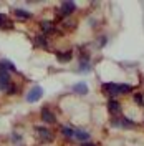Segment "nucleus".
Segmentation results:
<instances>
[{
  "label": "nucleus",
  "instance_id": "obj_10",
  "mask_svg": "<svg viewBox=\"0 0 144 146\" xmlns=\"http://www.w3.org/2000/svg\"><path fill=\"white\" fill-rule=\"evenodd\" d=\"M55 56H56V60H58L60 63H68V62L73 58V53L71 52H65V53L63 52H56Z\"/></svg>",
  "mask_w": 144,
  "mask_h": 146
},
{
  "label": "nucleus",
  "instance_id": "obj_22",
  "mask_svg": "<svg viewBox=\"0 0 144 146\" xmlns=\"http://www.w3.org/2000/svg\"><path fill=\"white\" fill-rule=\"evenodd\" d=\"M80 146H96L94 143H91V141H86V143H81Z\"/></svg>",
  "mask_w": 144,
  "mask_h": 146
},
{
  "label": "nucleus",
  "instance_id": "obj_5",
  "mask_svg": "<svg viewBox=\"0 0 144 146\" xmlns=\"http://www.w3.org/2000/svg\"><path fill=\"white\" fill-rule=\"evenodd\" d=\"M103 91L109 95V96H118L119 95V85L118 83H104L103 85Z\"/></svg>",
  "mask_w": 144,
  "mask_h": 146
},
{
  "label": "nucleus",
  "instance_id": "obj_2",
  "mask_svg": "<svg viewBox=\"0 0 144 146\" xmlns=\"http://www.w3.org/2000/svg\"><path fill=\"white\" fill-rule=\"evenodd\" d=\"M75 12H76V3H75L73 0H65V2H61V7H60V13H61V15L70 17Z\"/></svg>",
  "mask_w": 144,
  "mask_h": 146
},
{
  "label": "nucleus",
  "instance_id": "obj_16",
  "mask_svg": "<svg viewBox=\"0 0 144 146\" xmlns=\"http://www.w3.org/2000/svg\"><path fill=\"white\" fill-rule=\"evenodd\" d=\"M133 91V86L131 85H126V83H119V95H127Z\"/></svg>",
  "mask_w": 144,
  "mask_h": 146
},
{
  "label": "nucleus",
  "instance_id": "obj_11",
  "mask_svg": "<svg viewBox=\"0 0 144 146\" xmlns=\"http://www.w3.org/2000/svg\"><path fill=\"white\" fill-rule=\"evenodd\" d=\"M13 15L17 18H22V20H28V18H32V12H28L25 9H13Z\"/></svg>",
  "mask_w": 144,
  "mask_h": 146
},
{
  "label": "nucleus",
  "instance_id": "obj_20",
  "mask_svg": "<svg viewBox=\"0 0 144 146\" xmlns=\"http://www.w3.org/2000/svg\"><path fill=\"white\" fill-rule=\"evenodd\" d=\"M106 45H108V36H99V46L103 48Z\"/></svg>",
  "mask_w": 144,
  "mask_h": 146
},
{
  "label": "nucleus",
  "instance_id": "obj_18",
  "mask_svg": "<svg viewBox=\"0 0 144 146\" xmlns=\"http://www.w3.org/2000/svg\"><path fill=\"white\" fill-rule=\"evenodd\" d=\"M36 43H38L40 46H43V48H45V46H46V38H45V35H38V36H36Z\"/></svg>",
  "mask_w": 144,
  "mask_h": 146
},
{
  "label": "nucleus",
  "instance_id": "obj_17",
  "mask_svg": "<svg viewBox=\"0 0 144 146\" xmlns=\"http://www.w3.org/2000/svg\"><path fill=\"white\" fill-rule=\"evenodd\" d=\"M61 135L65 138H75V129H71L70 126H63L61 128Z\"/></svg>",
  "mask_w": 144,
  "mask_h": 146
},
{
  "label": "nucleus",
  "instance_id": "obj_14",
  "mask_svg": "<svg viewBox=\"0 0 144 146\" xmlns=\"http://www.w3.org/2000/svg\"><path fill=\"white\" fill-rule=\"evenodd\" d=\"M0 28H5V30L13 28V23H10V20L7 18L5 13H0Z\"/></svg>",
  "mask_w": 144,
  "mask_h": 146
},
{
  "label": "nucleus",
  "instance_id": "obj_8",
  "mask_svg": "<svg viewBox=\"0 0 144 146\" xmlns=\"http://www.w3.org/2000/svg\"><path fill=\"white\" fill-rule=\"evenodd\" d=\"M91 138V133L86 129H75V139H78L81 143H86Z\"/></svg>",
  "mask_w": 144,
  "mask_h": 146
},
{
  "label": "nucleus",
  "instance_id": "obj_21",
  "mask_svg": "<svg viewBox=\"0 0 144 146\" xmlns=\"http://www.w3.org/2000/svg\"><path fill=\"white\" fill-rule=\"evenodd\" d=\"M5 93H7V95H15V93H17V86H15V85H10L9 90L5 91Z\"/></svg>",
  "mask_w": 144,
  "mask_h": 146
},
{
  "label": "nucleus",
  "instance_id": "obj_12",
  "mask_svg": "<svg viewBox=\"0 0 144 146\" xmlns=\"http://www.w3.org/2000/svg\"><path fill=\"white\" fill-rule=\"evenodd\" d=\"M0 70H3V72H17V66L10 60H0Z\"/></svg>",
  "mask_w": 144,
  "mask_h": 146
},
{
  "label": "nucleus",
  "instance_id": "obj_9",
  "mask_svg": "<svg viewBox=\"0 0 144 146\" xmlns=\"http://www.w3.org/2000/svg\"><path fill=\"white\" fill-rule=\"evenodd\" d=\"M108 111L109 113H113V115H116V113H121V103L114 98H111L108 101Z\"/></svg>",
  "mask_w": 144,
  "mask_h": 146
},
{
  "label": "nucleus",
  "instance_id": "obj_3",
  "mask_svg": "<svg viewBox=\"0 0 144 146\" xmlns=\"http://www.w3.org/2000/svg\"><path fill=\"white\" fill-rule=\"evenodd\" d=\"M35 133H36V136L40 138L42 141H52V139H53V133H52L48 128L36 126V128H35Z\"/></svg>",
  "mask_w": 144,
  "mask_h": 146
},
{
  "label": "nucleus",
  "instance_id": "obj_19",
  "mask_svg": "<svg viewBox=\"0 0 144 146\" xmlns=\"http://www.w3.org/2000/svg\"><path fill=\"white\" fill-rule=\"evenodd\" d=\"M134 101L139 105V106H144V100H143V95H139V93H136L134 95Z\"/></svg>",
  "mask_w": 144,
  "mask_h": 146
},
{
  "label": "nucleus",
  "instance_id": "obj_13",
  "mask_svg": "<svg viewBox=\"0 0 144 146\" xmlns=\"http://www.w3.org/2000/svg\"><path fill=\"white\" fill-rule=\"evenodd\" d=\"M78 72L80 73H90L91 72V63L88 62V58H83L78 65Z\"/></svg>",
  "mask_w": 144,
  "mask_h": 146
},
{
  "label": "nucleus",
  "instance_id": "obj_7",
  "mask_svg": "<svg viewBox=\"0 0 144 146\" xmlns=\"http://www.w3.org/2000/svg\"><path fill=\"white\" fill-rule=\"evenodd\" d=\"M10 86V73L0 70V91H7Z\"/></svg>",
  "mask_w": 144,
  "mask_h": 146
},
{
  "label": "nucleus",
  "instance_id": "obj_15",
  "mask_svg": "<svg viewBox=\"0 0 144 146\" xmlns=\"http://www.w3.org/2000/svg\"><path fill=\"white\" fill-rule=\"evenodd\" d=\"M40 27H42V30H43V33H50V32H53V22H50V20H43Z\"/></svg>",
  "mask_w": 144,
  "mask_h": 146
},
{
  "label": "nucleus",
  "instance_id": "obj_4",
  "mask_svg": "<svg viewBox=\"0 0 144 146\" xmlns=\"http://www.w3.org/2000/svg\"><path fill=\"white\" fill-rule=\"evenodd\" d=\"M40 116H42V121L43 123H48V125H52V123L56 121V116H55V113L50 108H43L42 113H40Z\"/></svg>",
  "mask_w": 144,
  "mask_h": 146
},
{
  "label": "nucleus",
  "instance_id": "obj_6",
  "mask_svg": "<svg viewBox=\"0 0 144 146\" xmlns=\"http://www.w3.org/2000/svg\"><path fill=\"white\" fill-rule=\"evenodd\" d=\"M71 91H73V93H76V95L85 96V95H88L90 88H88V85H86L85 82H78V83H75V85L71 86Z\"/></svg>",
  "mask_w": 144,
  "mask_h": 146
},
{
  "label": "nucleus",
  "instance_id": "obj_1",
  "mask_svg": "<svg viewBox=\"0 0 144 146\" xmlns=\"http://www.w3.org/2000/svg\"><path fill=\"white\" fill-rule=\"evenodd\" d=\"M42 96H43V88L38 86V85H35L33 88H30V90L27 91L25 100H27L28 103H36L38 100H42Z\"/></svg>",
  "mask_w": 144,
  "mask_h": 146
}]
</instances>
